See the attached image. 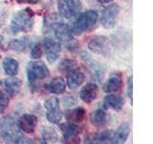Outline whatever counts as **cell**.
<instances>
[{"label":"cell","mask_w":153,"mask_h":144,"mask_svg":"<svg viewBox=\"0 0 153 144\" xmlns=\"http://www.w3.org/2000/svg\"><path fill=\"white\" fill-rule=\"evenodd\" d=\"M52 29L55 32V38L60 43H64L68 47V49H72V47L76 46L73 44L74 34L73 31H72V28L69 27V25L62 23V21H60L55 24Z\"/></svg>","instance_id":"5b68a950"},{"label":"cell","mask_w":153,"mask_h":144,"mask_svg":"<svg viewBox=\"0 0 153 144\" xmlns=\"http://www.w3.org/2000/svg\"><path fill=\"white\" fill-rule=\"evenodd\" d=\"M0 86H2L5 93L11 96H16L20 91L21 81L18 78H16L14 76H12V78H7L2 80L0 82Z\"/></svg>","instance_id":"2e32d148"},{"label":"cell","mask_w":153,"mask_h":144,"mask_svg":"<svg viewBox=\"0 0 153 144\" xmlns=\"http://www.w3.org/2000/svg\"><path fill=\"white\" fill-rule=\"evenodd\" d=\"M60 18L59 16H57V14H48L47 16H45V27L47 28H53V26L55 25V24H56L57 22H60Z\"/></svg>","instance_id":"4316f807"},{"label":"cell","mask_w":153,"mask_h":144,"mask_svg":"<svg viewBox=\"0 0 153 144\" xmlns=\"http://www.w3.org/2000/svg\"><path fill=\"white\" fill-rule=\"evenodd\" d=\"M46 110V117L52 124H59L62 118V112L60 110L59 101L56 97H50L44 102Z\"/></svg>","instance_id":"8992f818"},{"label":"cell","mask_w":153,"mask_h":144,"mask_svg":"<svg viewBox=\"0 0 153 144\" xmlns=\"http://www.w3.org/2000/svg\"><path fill=\"white\" fill-rule=\"evenodd\" d=\"M45 89L53 94H61L66 89V83L61 77H56L45 85Z\"/></svg>","instance_id":"ffe728a7"},{"label":"cell","mask_w":153,"mask_h":144,"mask_svg":"<svg viewBox=\"0 0 153 144\" xmlns=\"http://www.w3.org/2000/svg\"><path fill=\"white\" fill-rule=\"evenodd\" d=\"M43 48L45 50L47 60L50 62H54L59 59L61 51V43L56 38H53L52 37L45 38L43 41Z\"/></svg>","instance_id":"30bf717a"},{"label":"cell","mask_w":153,"mask_h":144,"mask_svg":"<svg viewBox=\"0 0 153 144\" xmlns=\"http://www.w3.org/2000/svg\"><path fill=\"white\" fill-rule=\"evenodd\" d=\"M42 47L39 43H36L31 50V58L33 60H38L42 57Z\"/></svg>","instance_id":"83f0119b"},{"label":"cell","mask_w":153,"mask_h":144,"mask_svg":"<svg viewBox=\"0 0 153 144\" xmlns=\"http://www.w3.org/2000/svg\"><path fill=\"white\" fill-rule=\"evenodd\" d=\"M98 19L99 14L96 11H93V10H89V11L80 14L74 22L73 27H72L74 36H79L81 34L92 30L96 23H97Z\"/></svg>","instance_id":"3957f363"},{"label":"cell","mask_w":153,"mask_h":144,"mask_svg":"<svg viewBox=\"0 0 153 144\" xmlns=\"http://www.w3.org/2000/svg\"><path fill=\"white\" fill-rule=\"evenodd\" d=\"M17 124L22 132L33 134L37 126V117L33 114H23L18 118Z\"/></svg>","instance_id":"7c38bea8"},{"label":"cell","mask_w":153,"mask_h":144,"mask_svg":"<svg viewBox=\"0 0 153 144\" xmlns=\"http://www.w3.org/2000/svg\"><path fill=\"white\" fill-rule=\"evenodd\" d=\"M2 47H3V46H2V43H1V41H0V50L2 49Z\"/></svg>","instance_id":"d6a6232c"},{"label":"cell","mask_w":153,"mask_h":144,"mask_svg":"<svg viewBox=\"0 0 153 144\" xmlns=\"http://www.w3.org/2000/svg\"><path fill=\"white\" fill-rule=\"evenodd\" d=\"M67 75V86L70 89H76L83 84L85 80V75L79 66L69 71Z\"/></svg>","instance_id":"4fadbf2b"},{"label":"cell","mask_w":153,"mask_h":144,"mask_svg":"<svg viewBox=\"0 0 153 144\" xmlns=\"http://www.w3.org/2000/svg\"><path fill=\"white\" fill-rule=\"evenodd\" d=\"M86 112L82 107H76L74 109H69L65 112V119L67 122L78 124L83 121L85 118Z\"/></svg>","instance_id":"d6986e66"},{"label":"cell","mask_w":153,"mask_h":144,"mask_svg":"<svg viewBox=\"0 0 153 144\" xmlns=\"http://www.w3.org/2000/svg\"><path fill=\"white\" fill-rule=\"evenodd\" d=\"M31 44V40L29 37H22L19 38H16V40H13L11 42L9 43V47L10 49L14 51V52H25L27 50V48L30 46Z\"/></svg>","instance_id":"7402d4cb"},{"label":"cell","mask_w":153,"mask_h":144,"mask_svg":"<svg viewBox=\"0 0 153 144\" xmlns=\"http://www.w3.org/2000/svg\"><path fill=\"white\" fill-rule=\"evenodd\" d=\"M133 77L130 76L128 78V82H127V93H128V96L129 98H130V101H131V104H132V101H133Z\"/></svg>","instance_id":"f546056e"},{"label":"cell","mask_w":153,"mask_h":144,"mask_svg":"<svg viewBox=\"0 0 153 144\" xmlns=\"http://www.w3.org/2000/svg\"><path fill=\"white\" fill-rule=\"evenodd\" d=\"M123 86V74L121 72L116 71L110 74L107 82L103 86V90L107 93L116 92Z\"/></svg>","instance_id":"5bb4252c"},{"label":"cell","mask_w":153,"mask_h":144,"mask_svg":"<svg viewBox=\"0 0 153 144\" xmlns=\"http://www.w3.org/2000/svg\"><path fill=\"white\" fill-rule=\"evenodd\" d=\"M124 105V99L123 96L118 94H109L106 95L103 99L102 108L104 110L112 109L116 112H120Z\"/></svg>","instance_id":"e0dca14e"},{"label":"cell","mask_w":153,"mask_h":144,"mask_svg":"<svg viewBox=\"0 0 153 144\" xmlns=\"http://www.w3.org/2000/svg\"><path fill=\"white\" fill-rule=\"evenodd\" d=\"M40 0H17L18 3H28V4H36Z\"/></svg>","instance_id":"4dcf8cb0"},{"label":"cell","mask_w":153,"mask_h":144,"mask_svg":"<svg viewBox=\"0 0 153 144\" xmlns=\"http://www.w3.org/2000/svg\"><path fill=\"white\" fill-rule=\"evenodd\" d=\"M88 48L95 54L106 57L110 53L108 38L104 36L92 37L88 41Z\"/></svg>","instance_id":"9c48e42d"},{"label":"cell","mask_w":153,"mask_h":144,"mask_svg":"<svg viewBox=\"0 0 153 144\" xmlns=\"http://www.w3.org/2000/svg\"><path fill=\"white\" fill-rule=\"evenodd\" d=\"M21 132L18 127L17 119L12 114L3 117L0 121V134L5 142L19 143L23 139Z\"/></svg>","instance_id":"6da1fadb"},{"label":"cell","mask_w":153,"mask_h":144,"mask_svg":"<svg viewBox=\"0 0 153 144\" xmlns=\"http://www.w3.org/2000/svg\"><path fill=\"white\" fill-rule=\"evenodd\" d=\"M82 58L86 62V66H87V68L91 73V75H92L97 81H100V82L102 81L103 78L104 71H103L102 66L100 64V62L92 59V58L88 57L87 54H85V58L84 57H82Z\"/></svg>","instance_id":"ac0fdd59"},{"label":"cell","mask_w":153,"mask_h":144,"mask_svg":"<svg viewBox=\"0 0 153 144\" xmlns=\"http://www.w3.org/2000/svg\"><path fill=\"white\" fill-rule=\"evenodd\" d=\"M108 114L103 108H100L91 114L90 121L95 127H102L108 122Z\"/></svg>","instance_id":"44dd1931"},{"label":"cell","mask_w":153,"mask_h":144,"mask_svg":"<svg viewBox=\"0 0 153 144\" xmlns=\"http://www.w3.org/2000/svg\"><path fill=\"white\" fill-rule=\"evenodd\" d=\"M35 13L30 8H25L14 14L11 21V30L13 34L27 33L33 26Z\"/></svg>","instance_id":"7a4b0ae2"},{"label":"cell","mask_w":153,"mask_h":144,"mask_svg":"<svg viewBox=\"0 0 153 144\" xmlns=\"http://www.w3.org/2000/svg\"><path fill=\"white\" fill-rule=\"evenodd\" d=\"M98 1L100 3H102V4H106V3H109V2H112L113 0H98Z\"/></svg>","instance_id":"1f68e13d"},{"label":"cell","mask_w":153,"mask_h":144,"mask_svg":"<svg viewBox=\"0 0 153 144\" xmlns=\"http://www.w3.org/2000/svg\"><path fill=\"white\" fill-rule=\"evenodd\" d=\"M129 133H130V128L127 124L123 123L120 126L117 130H115L114 134H115V143L119 144V143H123L126 142Z\"/></svg>","instance_id":"cb8c5ba5"},{"label":"cell","mask_w":153,"mask_h":144,"mask_svg":"<svg viewBox=\"0 0 153 144\" xmlns=\"http://www.w3.org/2000/svg\"><path fill=\"white\" fill-rule=\"evenodd\" d=\"M99 93V86L95 83H88L84 86H82L80 92H79V97L86 104L92 103L96 98L98 97Z\"/></svg>","instance_id":"9a60e30c"},{"label":"cell","mask_w":153,"mask_h":144,"mask_svg":"<svg viewBox=\"0 0 153 144\" xmlns=\"http://www.w3.org/2000/svg\"><path fill=\"white\" fill-rule=\"evenodd\" d=\"M50 72L43 62L33 61L30 62L27 65V76L30 85H36L37 82L46 79Z\"/></svg>","instance_id":"277c9868"},{"label":"cell","mask_w":153,"mask_h":144,"mask_svg":"<svg viewBox=\"0 0 153 144\" xmlns=\"http://www.w3.org/2000/svg\"><path fill=\"white\" fill-rule=\"evenodd\" d=\"M42 139L45 143H55L59 139V136L55 129L51 127H43L41 131Z\"/></svg>","instance_id":"d4e9b609"},{"label":"cell","mask_w":153,"mask_h":144,"mask_svg":"<svg viewBox=\"0 0 153 144\" xmlns=\"http://www.w3.org/2000/svg\"><path fill=\"white\" fill-rule=\"evenodd\" d=\"M3 68L5 73L9 76H16L19 71V64L18 62L11 57L5 58L3 61Z\"/></svg>","instance_id":"603a6c76"},{"label":"cell","mask_w":153,"mask_h":144,"mask_svg":"<svg viewBox=\"0 0 153 144\" xmlns=\"http://www.w3.org/2000/svg\"><path fill=\"white\" fill-rule=\"evenodd\" d=\"M76 67H78V62L74 60L67 59V60H63L60 62L59 68L60 71L64 72V73H68L69 71L76 68Z\"/></svg>","instance_id":"484cf974"},{"label":"cell","mask_w":153,"mask_h":144,"mask_svg":"<svg viewBox=\"0 0 153 144\" xmlns=\"http://www.w3.org/2000/svg\"><path fill=\"white\" fill-rule=\"evenodd\" d=\"M60 130L63 134V141L66 143H79L80 142V128L74 123H62Z\"/></svg>","instance_id":"8fae6325"},{"label":"cell","mask_w":153,"mask_h":144,"mask_svg":"<svg viewBox=\"0 0 153 144\" xmlns=\"http://www.w3.org/2000/svg\"><path fill=\"white\" fill-rule=\"evenodd\" d=\"M57 10L61 16L65 18L74 17L81 10V3L79 0H59Z\"/></svg>","instance_id":"ba28073f"},{"label":"cell","mask_w":153,"mask_h":144,"mask_svg":"<svg viewBox=\"0 0 153 144\" xmlns=\"http://www.w3.org/2000/svg\"><path fill=\"white\" fill-rule=\"evenodd\" d=\"M10 98L8 97L7 93L0 92V113H3L6 109L9 107Z\"/></svg>","instance_id":"f1b7e54d"},{"label":"cell","mask_w":153,"mask_h":144,"mask_svg":"<svg viewBox=\"0 0 153 144\" xmlns=\"http://www.w3.org/2000/svg\"><path fill=\"white\" fill-rule=\"evenodd\" d=\"M120 12H121V7L118 4H111L108 7L105 8L100 16V24L105 29H111L115 26Z\"/></svg>","instance_id":"52a82bcc"}]
</instances>
